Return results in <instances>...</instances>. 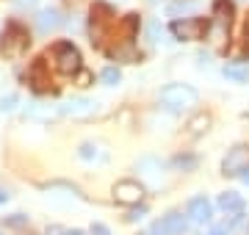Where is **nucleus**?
Instances as JSON below:
<instances>
[{
	"label": "nucleus",
	"mask_w": 249,
	"mask_h": 235,
	"mask_svg": "<svg viewBox=\"0 0 249 235\" xmlns=\"http://www.w3.org/2000/svg\"><path fill=\"white\" fill-rule=\"evenodd\" d=\"M160 105L172 114H183L196 105V89H191L188 83H169L160 89Z\"/></svg>",
	"instance_id": "nucleus-1"
},
{
	"label": "nucleus",
	"mask_w": 249,
	"mask_h": 235,
	"mask_svg": "<svg viewBox=\"0 0 249 235\" xmlns=\"http://www.w3.org/2000/svg\"><path fill=\"white\" fill-rule=\"evenodd\" d=\"M208 31V22L202 17H183L172 22V34L183 42H194V39H202V34Z\"/></svg>",
	"instance_id": "nucleus-2"
},
{
	"label": "nucleus",
	"mask_w": 249,
	"mask_h": 235,
	"mask_svg": "<svg viewBox=\"0 0 249 235\" xmlns=\"http://www.w3.org/2000/svg\"><path fill=\"white\" fill-rule=\"evenodd\" d=\"M55 69L61 75H78L80 72V53L72 45H58L55 47Z\"/></svg>",
	"instance_id": "nucleus-3"
},
{
	"label": "nucleus",
	"mask_w": 249,
	"mask_h": 235,
	"mask_svg": "<svg viewBox=\"0 0 249 235\" xmlns=\"http://www.w3.org/2000/svg\"><path fill=\"white\" fill-rule=\"evenodd\" d=\"M28 50V34L19 25H11L3 39V55L6 58H19Z\"/></svg>",
	"instance_id": "nucleus-4"
},
{
	"label": "nucleus",
	"mask_w": 249,
	"mask_h": 235,
	"mask_svg": "<svg viewBox=\"0 0 249 235\" xmlns=\"http://www.w3.org/2000/svg\"><path fill=\"white\" fill-rule=\"evenodd\" d=\"M247 169H249V147H244V144L232 147L222 163V172L232 177V174H244Z\"/></svg>",
	"instance_id": "nucleus-5"
},
{
	"label": "nucleus",
	"mask_w": 249,
	"mask_h": 235,
	"mask_svg": "<svg viewBox=\"0 0 249 235\" xmlns=\"http://www.w3.org/2000/svg\"><path fill=\"white\" fill-rule=\"evenodd\" d=\"M142 197H144V185L136 180H119L114 185V199L119 205H139Z\"/></svg>",
	"instance_id": "nucleus-6"
},
{
	"label": "nucleus",
	"mask_w": 249,
	"mask_h": 235,
	"mask_svg": "<svg viewBox=\"0 0 249 235\" xmlns=\"http://www.w3.org/2000/svg\"><path fill=\"white\" fill-rule=\"evenodd\" d=\"M58 108H61V114H67V117H89V114L97 111V100H91V97H72V100H67L64 105H58Z\"/></svg>",
	"instance_id": "nucleus-7"
},
{
	"label": "nucleus",
	"mask_w": 249,
	"mask_h": 235,
	"mask_svg": "<svg viewBox=\"0 0 249 235\" xmlns=\"http://www.w3.org/2000/svg\"><path fill=\"white\" fill-rule=\"evenodd\" d=\"M188 218H191L194 224H211L213 208H211L208 197H194L191 202H188Z\"/></svg>",
	"instance_id": "nucleus-8"
},
{
	"label": "nucleus",
	"mask_w": 249,
	"mask_h": 235,
	"mask_svg": "<svg viewBox=\"0 0 249 235\" xmlns=\"http://www.w3.org/2000/svg\"><path fill=\"white\" fill-rule=\"evenodd\" d=\"M61 25V11L58 9H42L36 14V28H39V34H50L55 28Z\"/></svg>",
	"instance_id": "nucleus-9"
},
{
	"label": "nucleus",
	"mask_w": 249,
	"mask_h": 235,
	"mask_svg": "<svg viewBox=\"0 0 249 235\" xmlns=\"http://www.w3.org/2000/svg\"><path fill=\"white\" fill-rule=\"evenodd\" d=\"M219 208L227 210V213H241L244 210V197L235 194V191H224L222 197H219Z\"/></svg>",
	"instance_id": "nucleus-10"
},
{
	"label": "nucleus",
	"mask_w": 249,
	"mask_h": 235,
	"mask_svg": "<svg viewBox=\"0 0 249 235\" xmlns=\"http://www.w3.org/2000/svg\"><path fill=\"white\" fill-rule=\"evenodd\" d=\"M58 114H61V108H55V105H42V102L28 105V117L31 119H45V122H50V119H55Z\"/></svg>",
	"instance_id": "nucleus-11"
},
{
	"label": "nucleus",
	"mask_w": 249,
	"mask_h": 235,
	"mask_svg": "<svg viewBox=\"0 0 249 235\" xmlns=\"http://www.w3.org/2000/svg\"><path fill=\"white\" fill-rule=\"evenodd\" d=\"M160 221H163V227H166V233L169 235H180L188 227V221H186L183 213H169V216H163Z\"/></svg>",
	"instance_id": "nucleus-12"
},
{
	"label": "nucleus",
	"mask_w": 249,
	"mask_h": 235,
	"mask_svg": "<svg viewBox=\"0 0 249 235\" xmlns=\"http://www.w3.org/2000/svg\"><path fill=\"white\" fill-rule=\"evenodd\" d=\"M224 78H227V81H235V83H247L249 81V67H244V64H227V67H224Z\"/></svg>",
	"instance_id": "nucleus-13"
},
{
	"label": "nucleus",
	"mask_w": 249,
	"mask_h": 235,
	"mask_svg": "<svg viewBox=\"0 0 249 235\" xmlns=\"http://www.w3.org/2000/svg\"><path fill=\"white\" fill-rule=\"evenodd\" d=\"M119 81H122V72H119L116 67H106V69H103V83H106V86H116Z\"/></svg>",
	"instance_id": "nucleus-14"
},
{
	"label": "nucleus",
	"mask_w": 249,
	"mask_h": 235,
	"mask_svg": "<svg viewBox=\"0 0 249 235\" xmlns=\"http://www.w3.org/2000/svg\"><path fill=\"white\" fill-rule=\"evenodd\" d=\"M191 9H194L191 0H178V3H172L169 6V14L172 17H178V14H186V11H191Z\"/></svg>",
	"instance_id": "nucleus-15"
},
{
	"label": "nucleus",
	"mask_w": 249,
	"mask_h": 235,
	"mask_svg": "<svg viewBox=\"0 0 249 235\" xmlns=\"http://www.w3.org/2000/svg\"><path fill=\"white\" fill-rule=\"evenodd\" d=\"M78 155L83 158V161H97V147L94 144H80V150H78Z\"/></svg>",
	"instance_id": "nucleus-16"
},
{
	"label": "nucleus",
	"mask_w": 249,
	"mask_h": 235,
	"mask_svg": "<svg viewBox=\"0 0 249 235\" xmlns=\"http://www.w3.org/2000/svg\"><path fill=\"white\" fill-rule=\"evenodd\" d=\"M17 108V94H6V97H0V111L6 114V111H14Z\"/></svg>",
	"instance_id": "nucleus-17"
},
{
	"label": "nucleus",
	"mask_w": 249,
	"mask_h": 235,
	"mask_svg": "<svg viewBox=\"0 0 249 235\" xmlns=\"http://www.w3.org/2000/svg\"><path fill=\"white\" fill-rule=\"evenodd\" d=\"M147 34H150V42H160V36H163L160 22H150V25H147Z\"/></svg>",
	"instance_id": "nucleus-18"
},
{
	"label": "nucleus",
	"mask_w": 249,
	"mask_h": 235,
	"mask_svg": "<svg viewBox=\"0 0 249 235\" xmlns=\"http://www.w3.org/2000/svg\"><path fill=\"white\" fill-rule=\"evenodd\" d=\"M6 224L9 227H22V224H28V216L25 213H14L11 218H6Z\"/></svg>",
	"instance_id": "nucleus-19"
},
{
	"label": "nucleus",
	"mask_w": 249,
	"mask_h": 235,
	"mask_svg": "<svg viewBox=\"0 0 249 235\" xmlns=\"http://www.w3.org/2000/svg\"><path fill=\"white\" fill-rule=\"evenodd\" d=\"M150 235H169V233H166V227H163V221H155V224L150 227Z\"/></svg>",
	"instance_id": "nucleus-20"
},
{
	"label": "nucleus",
	"mask_w": 249,
	"mask_h": 235,
	"mask_svg": "<svg viewBox=\"0 0 249 235\" xmlns=\"http://www.w3.org/2000/svg\"><path fill=\"white\" fill-rule=\"evenodd\" d=\"M91 235H111V230L106 224H91Z\"/></svg>",
	"instance_id": "nucleus-21"
},
{
	"label": "nucleus",
	"mask_w": 249,
	"mask_h": 235,
	"mask_svg": "<svg viewBox=\"0 0 249 235\" xmlns=\"http://www.w3.org/2000/svg\"><path fill=\"white\" fill-rule=\"evenodd\" d=\"M202 125H208V117L194 119V122H191V127H194V133H199V130H202Z\"/></svg>",
	"instance_id": "nucleus-22"
},
{
	"label": "nucleus",
	"mask_w": 249,
	"mask_h": 235,
	"mask_svg": "<svg viewBox=\"0 0 249 235\" xmlns=\"http://www.w3.org/2000/svg\"><path fill=\"white\" fill-rule=\"evenodd\" d=\"M144 216H147V210H144V208H139V210H133V213H130L127 218H130V221H139V218H144Z\"/></svg>",
	"instance_id": "nucleus-23"
},
{
	"label": "nucleus",
	"mask_w": 249,
	"mask_h": 235,
	"mask_svg": "<svg viewBox=\"0 0 249 235\" xmlns=\"http://www.w3.org/2000/svg\"><path fill=\"white\" fill-rule=\"evenodd\" d=\"M47 235H67L64 227H47Z\"/></svg>",
	"instance_id": "nucleus-24"
},
{
	"label": "nucleus",
	"mask_w": 249,
	"mask_h": 235,
	"mask_svg": "<svg viewBox=\"0 0 249 235\" xmlns=\"http://www.w3.org/2000/svg\"><path fill=\"white\" fill-rule=\"evenodd\" d=\"M211 235H230V227H213Z\"/></svg>",
	"instance_id": "nucleus-25"
},
{
	"label": "nucleus",
	"mask_w": 249,
	"mask_h": 235,
	"mask_svg": "<svg viewBox=\"0 0 249 235\" xmlns=\"http://www.w3.org/2000/svg\"><path fill=\"white\" fill-rule=\"evenodd\" d=\"M39 0H17V6L19 9H31V6H36Z\"/></svg>",
	"instance_id": "nucleus-26"
},
{
	"label": "nucleus",
	"mask_w": 249,
	"mask_h": 235,
	"mask_svg": "<svg viewBox=\"0 0 249 235\" xmlns=\"http://www.w3.org/2000/svg\"><path fill=\"white\" fill-rule=\"evenodd\" d=\"M6 202H9V191L0 188V205H6Z\"/></svg>",
	"instance_id": "nucleus-27"
},
{
	"label": "nucleus",
	"mask_w": 249,
	"mask_h": 235,
	"mask_svg": "<svg viewBox=\"0 0 249 235\" xmlns=\"http://www.w3.org/2000/svg\"><path fill=\"white\" fill-rule=\"evenodd\" d=\"M241 177H244V183H247V185H249V169H247V172H244V174H241Z\"/></svg>",
	"instance_id": "nucleus-28"
},
{
	"label": "nucleus",
	"mask_w": 249,
	"mask_h": 235,
	"mask_svg": "<svg viewBox=\"0 0 249 235\" xmlns=\"http://www.w3.org/2000/svg\"><path fill=\"white\" fill-rule=\"evenodd\" d=\"M67 235H83L80 230H67Z\"/></svg>",
	"instance_id": "nucleus-29"
},
{
	"label": "nucleus",
	"mask_w": 249,
	"mask_h": 235,
	"mask_svg": "<svg viewBox=\"0 0 249 235\" xmlns=\"http://www.w3.org/2000/svg\"><path fill=\"white\" fill-rule=\"evenodd\" d=\"M247 233H249V227H247Z\"/></svg>",
	"instance_id": "nucleus-30"
}]
</instances>
